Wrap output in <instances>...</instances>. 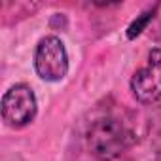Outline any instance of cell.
Listing matches in <instances>:
<instances>
[{"label": "cell", "mask_w": 161, "mask_h": 161, "mask_svg": "<svg viewBox=\"0 0 161 161\" xmlns=\"http://www.w3.org/2000/svg\"><path fill=\"white\" fill-rule=\"evenodd\" d=\"M133 142V133L114 118H101L93 121L87 131V148L101 161L119 157Z\"/></svg>", "instance_id": "1"}, {"label": "cell", "mask_w": 161, "mask_h": 161, "mask_svg": "<svg viewBox=\"0 0 161 161\" xmlns=\"http://www.w3.org/2000/svg\"><path fill=\"white\" fill-rule=\"evenodd\" d=\"M2 119L12 129H23L29 123L34 121L38 114V99L31 86L27 84H15L12 86L0 103Z\"/></svg>", "instance_id": "2"}, {"label": "cell", "mask_w": 161, "mask_h": 161, "mask_svg": "<svg viewBox=\"0 0 161 161\" xmlns=\"http://www.w3.org/2000/svg\"><path fill=\"white\" fill-rule=\"evenodd\" d=\"M34 70L44 82H61L68 74V51L59 36H44L36 44Z\"/></svg>", "instance_id": "3"}, {"label": "cell", "mask_w": 161, "mask_h": 161, "mask_svg": "<svg viewBox=\"0 0 161 161\" xmlns=\"http://www.w3.org/2000/svg\"><path fill=\"white\" fill-rule=\"evenodd\" d=\"M133 97L140 104H153L161 101V49L153 47L148 51L146 63L131 78Z\"/></svg>", "instance_id": "4"}, {"label": "cell", "mask_w": 161, "mask_h": 161, "mask_svg": "<svg viewBox=\"0 0 161 161\" xmlns=\"http://www.w3.org/2000/svg\"><path fill=\"white\" fill-rule=\"evenodd\" d=\"M153 17V12L150 10V12H146V14H142V15H138L131 25H129V29H127V38L129 40H133L135 36H138L140 32H142V29L150 23V19Z\"/></svg>", "instance_id": "5"}]
</instances>
